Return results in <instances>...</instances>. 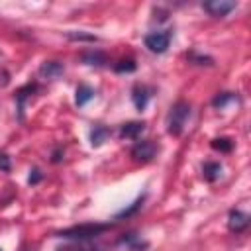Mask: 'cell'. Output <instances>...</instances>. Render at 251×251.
Listing matches in <instances>:
<instances>
[{"label":"cell","instance_id":"obj_1","mask_svg":"<svg viewBox=\"0 0 251 251\" xmlns=\"http://www.w3.org/2000/svg\"><path fill=\"white\" fill-rule=\"evenodd\" d=\"M110 224H80V226H73L67 229L57 231V237H65V239H76V241H86L92 237L102 235L106 229H110Z\"/></svg>","mask_w":251,"mask_h":251},{"label":"cell","instance_id":"obj_2","mask_svg":"<svg viewBox=\"0 0 251 251\" xmlns=\"http://www.w3.org/2000/svg\"><path fill=\"white\" fill-rule=\"evenodd\" d=\"M188 118H190V104L184 100H178L167 114V131L171 135H180Z\"/></svg>","mask_w":251,"mask_h":251},{"label":"cell","instance_id":"obj_3","mask_svg":"<svg viewBox=\"0 0 251 251\" xmlns=\"http://www.w3.org/2000/svg\"><path fill=\"white\" fill-rule=\"evenodd\" d=\"M157 151H159V145H157L155 141L143 139V141H137V143L131 147L129 155H131V159H133L135 163H149V161L155 159Z\"/></svg>","mask_w":251,"mask_h":251},{"label":"cell","instance_id":"obj_4","mask_svg":"<svg viewBox=\"0 0 251 251\" xmlns=\"http://www.w3.org/2000/svg\"><path fill=\"white\" fill-rule=\"evenodd\" d=\"M171 31H153V33H147L145 35V47L151 51V53H165L169 49V43H171Z\"/></svg>","mask_w":251,"mask_h":251},{"label":"cell","instance_id":"obj_5","mask_svg":"<svg viewBox=\"0 0 251 251\" xmlns=\"http://www.w3.org/2000/svg\"><path fill=\"white\" fill-rule=\"evenodd\" d=\"M202 8L214 18H226L231 10H235V2L233 0H210V2H204Z\"/></svg>","mask_w":251,"mask_h":251},{"label":"cell","instance_id":"obj_6","mask_svg":"<svg viewBox=\"0 0 251 251\" xmlns=\"http://www.w3.org/2000/svg\"><path fill=\"white\" fill-rule=\"evenodd\" d=\"M227 227L233 233L245 231L249 227V216L245 212H241V210H231L229 216H227Z\"/></svg>","mask_w":251,"mask_h":251},{"label":"cell","instance_id":"obj_7","mask_svg":"<svg viewBox=\"0 0 251 251\" xmlns=\"http://www.w3.org/2000/svg\"><path fill=\"white\" fill-rule=\"evenodd\" d=\"M63 71H65V67H63V63H59V61H43L41 65H39V76L41 78H47V80H55V78H59L61 75H63Z\"/></svg>","mask_w":251,"mask_h":251},{"label":"cell","instance_id":"obj_8","mask_svg":"<svg viewBox=\"0 0 251 251\" xmlns=\"http://www.w3.org/2000/svg\"><path fill=\"white\" fill-rule=\"evenodd\" d=\"M149 98H151V90H149L147 86H143V84H135V86H133V90H131V100H133V104H135V108H137L139 112L145 110Z\"/></svg>","mask_w":251,"mask_h":251},{"label":"cell","instance_id":"obj_9","mask_svg":"<svg viewBox=\"0 0 251 251\" xmlns=\"http://www.w3.org/2000/svg\"><path fill=\"white\" fill-rule=\"evenodd\" d=\"M145 129V122H127L120 127V137L124 139H137Z\"/></svg>","mask_w":251,"mask_h":251},{"label":"cell","instance_id":"obj_10","mask_svg":"<svg viewBox=\"0 0 251 251\" xmlns=\"http://www.w3.org/2000/svg\"><path fill=\"white\" fill-rule=\"evenodd\" d=\"M80 61L84 65H90V67H104L106 65V55L102 51H84L80 55Z\"/></svg>","mask_w":251,"mask_h":251},{"label":"cell","instance_id":"obj_11","mask_svg":"<svg viewBox=\"0 0 251 251\" xmlns=\"http://www.w3.org/2000/svg\"><path fill=\"white\" fill-rule=\"evenodd\" d=\"M33 92H35V84H27V86H24V88H20V90L16 92V104H18V116H20V120L24 118L25 100H27Z\"/></svg>","mask_w":251,"mask_h":251},{"label":"cell","instance_id":"obj_12","mask_svg":"<svg viewBox=\"0 0 251 251\" xmlns=\"http://www.w3.org/2000/svg\"><path fill=\"white\" fill-rule=\"evenodd\" d=\"M94 98V90L88 86V84H78L76 86V92H75V104L80 108L84 106L86 102H90Z\"/></svg>","mask_w":251,"mask_h":251},{"label":"cell","instance_id":"obj_13","mask_svg":"<svg viewBox=\"0 0 251 251\" xmlns=\"http://www.w3.org/2000/svg\"><path fill=\"white\" fill-rule=\"evenodd\" d=\"M108 137H110V129L106 126H94L92 131H90V145L100 147Z\"/></svg>","mask_w":251,"mask_h":251},{"label":"cell","instance_id":"obj_14","mask_svg":"<svg viewBox=\"0 0 251 251\" xmlns=\"http://www.w3.org/2000/svg\"><path fill=\"white\" fill-rule=\"evenodd\" d=\"M220 175H222V165H220V163H216V161H208V163H204V167H202V176H204L208 182L218 180Z\"/></svg>","mask_w":251,"mask_h":251},{"label":"cell","instance_id":"obj_15","mask_svg":"<svg viewBox=\"0 0 251 251\" xmlns=\"http://www.w3.org/2000/svg\"><path fill=\"white\" fill-rule=\"evenodd\" d=\"M237 100H239V98H237V94H233V92H220V94H216V96H214L212 106H214L216 110H224L227 104L237 102Z\"/></svg>","mask_w":251,"mask_h":251},{"label":"cell","instance_id":"obj_16","mask_svg":"<svg viewBox=\"0 0 251 251\" xmlns=\"http://www.w3.org/2000/svg\"><path fill=\"white\" fill-rule=\"evenodd\" d=\"M120 243L122 245H126L129 251H143L145 247H147V243L145 241H141L137 235H133V233H127L126 237H122L120 239Z\"/></svg>","mask_w":251,"mask_h":251},{"label":"cell","instance_id":"obj_17","mask_svg":"<svg viewBox=\"0 0 251 251\" xmlns=\"http://www.w3.org/2000/svg\"><path fill=\"white\" fill-rule=\"evenodd\" d=\"M210 145H212V149H216L220 153H229L233 149V141L229 137H216V139H212Z\"/></svg>","mask_w":251,"mask_h":251},{"label":"cell","instance_id":"obj_18","mask_svg":"<svg viewBox=\"0 0 251 251\" xmlns=\"http://www.w3.org/2000/svg\"><path fill=\"white\" fill-rule=\"evenodd\" d=\"M65 37L71 39V41H88V43L98 41L96 35H92V33H84V31H65Z\"/></svg>","mask_w":251,"mask_h":251},{"label":"cell","instance_id":"obj_19","mask_svg":"<svg viewBox=\"0 0 251 251\" xmlns=\"http://www.w3.org/2000/svg\"><path fill=\"white\" fill-rule=\"evenodd\" d=\"M143 200H145V196L141 194V196H139V198H137V200H135V202H133V204H131V206H129L127 210H122L120 214H116V220H122V218H129L131 214H135V212H137V210L141 208V204H143Z\"/></svg>","mask_w":251,"mask_h":251},{"label":"cell","instance_id":"obj_20","mask_svg":"<svg viewBox=\"0 0 251 251\" xmlns=\"http://www.w3.org/2000/svg\"><path fill=\"white\" fill-rule=\"evenodd\" d=\"M186 57H188V61H190V63H194V65H208V67H212V65H214V59H212V57L198 55V53H194V51H192V53H188Z\"/></svg>","mask_w":251,"mask_h":251},{"label":"cell","instance_id":"obj_21","mask_svg":"<svg viewBox=\"0 0 251 251\" xmlns=\"http://www.w3.org/2000/svg\"><path fill=\"white\" fill-rule=\"evenodd\" d=\"M114 71L116 73H133L135 71V63L131 59H124V61L114 65Z\"/></svg>","mask_w":251,"mask_h":251},{"label":"cell","instance_id":"obj_22","mask_svg":"<svg viewBox=\"0 0 251 251\" xmlns=\"http://www.w3.org/2000/svg\"><path fill=\"white\" fill-rule=\"evenodd\" d=\"M57 251H98L94 247H84V245H67V247H59Z\"/></svg>","mask_w":251,"mask_h":251},{"label":"cell","instance_id":"obj_23","mask_svg":"<svg viewBox=\"0 0 251 251\" xmlns=\"http://www.w3.org/2000/svg\"><path fill=\"white\" fill-rule=\"evenodd\" d=\"M39 180H41V171H39V169H31V171H29V178H27V182H29V184H37Z\"/></svg>","mask_w":251,"mask_h":251},{"label":"cell","instance_id":"obj_24","mask_svg":"<svg viewBox=\"0 0 251 251\" xmlns=\"http://www.w3.org/2000/svg\"><path fill=\"white\" fill-rule=\"evenodd\" d=\"M10 157L6 155V153H0V171H4V173H8L10 171Z\"/></svg>","mask_w":251,"mask_h":251},{"label":"cell","instance_id":"obj_25","mask_svg":"<svg viewBox=\"0 0 251 251\" xmlns=\"http://www.w3.org/2000/svg\"><path fill=\"white\" fill-rule=\"evenodd\" d=\"M61 159H63V151H61V149H55L53 155H51V161H53V163H59Z\"/></svg>","mask_w":251,"mask_h":251},{"label":"cell","instance_id":"obj_26","mask_svg":"<svg viewBox=\"0 0 251 251\" xmlns=\"http://www.w3.org/2000/svg\"><path fill=\"white\" fill-rule=\"evenodd\" d=\"M0 251H2V249H0Z\"/></svg>","mask_w":251,"mask_h":251}]
</instances>
